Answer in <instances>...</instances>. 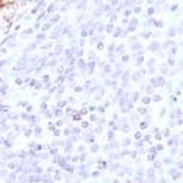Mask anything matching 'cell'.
<instances>
[{
	"mask_svg": "<svg viewBox=\"0 0 183 183\" xmlns=\"http://www.w3.org/2000/svg\"><path fill=\"white\" fill-rule=\"evenodd\" d=\"M59 21H60V16H59V15H54L53 18L50 19V24L53 25V24H56V22H59Z\"/></svg>",
	"mask_w": 183,
	"mask_h": 183,
	"instance_id": "6da1fadb",
	"label": "cell"
},
{
	"mask_svg": "<svg viewBox=\"0 0 183 183\" xmlns=\"http://www.w3.org/2000/svg\"><path fill=\"white\" fill-rule=\"evenodd\" d=\"M54 9H56V5L53 3V5H50V6L47 7V13H53V10H54Z\"/></svg>",
	"mask_w": 183,
	"mask_h": 183,
	"instance_id": "7a4b0ae2",
	"label": "cell"
},
{
	"mask_svg": "<svg viewBox=\"0 0 183 183\" xmlns=\"http://www.w3.org/2000/svg\"><path fill=\"white\" fill-rule=\"evenodd\" d=\"M103 12H104V10H103V7H100V9H97V10H95V16H101V15H103Z\"/></svg>",
	"mask_w": 183,
	"mask_h": 183,
	"instance_id": "3957f363",
	"label": "cell"
},
{
	"mask_svg": "<svg viewBox=\"0 0 183 183\" xmlns=\"http://www.w3.org/2000/svg\"><path fill=\"white\" fill-rule=\"evenodd\" d=\"M85 5H87V0H83V2H81V3H79V5H78V9H83V7H85Z\"/></svg>",
	"mask_w": 183,
	"mask_h": 183,
	"instance_id": "277c9868",
	"label": "cell"
},
{
	"mask_svg": "<svg viewBox=\"0 0 183 183\" xmlns=\"http://www.w3.org/2000/svg\"><path fill=\"white\" fill-rule=\"evenodd\" d=\"M119 0H110V6H117Z\"/></svg>",
	"mask_w": 183,
	"mask_h": 183,
	"instance_id": "5b68a950",
	"label": "cell"
},
{
	"mask_svg": "<svg viewBox=\"0 0 183 183\" xmlns=\"http://www.w3.org/2000/svg\"><path fill=\"white\" fill-rule=\"evenodd\" d=\"M50 28H51V24H50V22H48V24H46V25H44V26H43V30H44V31L50 30Z\"/></svg>",
	"mask_w": 183,
	"mask_h": 183,
	"instance_id": "8992f818",
	"label": "cell"
},
{
	"mask_svg": "<svg viewBox=\"0 0 183 183\" xmlns=\"http://www.w3.org/2000/svg\"><path fill=\"white\" fill-rule=\"evenodd\" d=\"M154 12H155V7H154V6H151L149 9H148V15H152Z\"/></svg>",
	"mask_w": 183,
	"mask_h": 183,
	"instance_id": "52a82bcc",
	"label": "cell"
},
{
	"mask_svg": "<svg viewBox=\"0 0 183 183\" xmlns=\"http://www.w3.org/2000/svg\"><path fill=\"white\" fill-rule=\"evenodd\" d=\"M177 9H179V5H173V6L170 7V10H171V12H176Z\"/></svg>",
	"mask_w": 183,
	"mask_h": 183,
	"instance_id": "ba28073f",
	"label": "cell"
},
{
	"mask_svg": "<svg viewBox=\"0 0 183 183\" xmlns=\"http://www.w3.org/2000/svg\"><path fill=\"white\" fill-rule=\"evenodd\" d=\"M174 32H176V30H174V28H170L167 34H170V37H173V35H174Z\"/></svg>",
	"mask_w": 183,
	"mask_h": 183,
	"instance_id": "9c48e42d",
	"label": "cell"
},
{
	"mask_svg": "<svg viewBox=\"0 0 183 183\" xmlns=\"http://www.w3.org/2000/svg\"><path fill=\"white\" fill-rule=\"evenodd\" d=\"M130 24L133 25V26H136V24H138V19H136V18H133L132 21H130Z\"/></svg>",
	"mask_w": 183,
	"mask_h": 183,
	"instance_id": "30bf717a",
	"label": "cell"
},
{
	"mask_svg": "<svg viewBox=\"0 0 183 183\" xmlns=\"http://www.w3.org/2000/svg\"><path fill=\"white\" fill-rule=\"evenodd\" d=\"M133 12H135V13H141L142 10H141V7H139V6H136L135 9H133Z\"/></svg>",
	"mask_w": 183,
	"mask_h": 183,
	"instance_id": "8fae6325",
	"label": "cell"
},
{
	"mask_svg": "<svg viewBox=\"0 0 183 183\" xmlns=\"http://www.w3.org/2000/svg\"><path fill=\"white\" fill-rule=\"evenodd\" d=\"M130 13H132V10H130V9H126V10H124V16H129Z\"/></svg>",
	"mask_w": 183,
	"mask_h": 183,
	"instance_id": "7c38bea8",
	"label": "cell"
},
{
	"mask_svg": "<svg viewBox=\"0 0 183 183\" xmlns=\"http://www.w3.org/2000/svg\"><path fill=\"white\" fill-rule=\"evenodd\" d=\"M157 47H158V44H157V43H152V44H151V50H155Z\"/></svg>",
	"mask_w": 183,
	"mask_h": 183,
	"instance_id": "4fadbf2b",
	"label": "cell"
},
{
	"mask_svg": "<svg viewBox=\"0 0 183 183\" xmlns=\"http://www.w3.org/2000/svg\"><path fill=\"white\" fill-rule=\"evenodd\" d=\"M46 38V35L44 34H41V35H38V41H41V40H44Z\"/></svg>",
	"mask_w": 183,
	"mask_h": 183,
	"instance_id": "5bb4252c",
	"label": "cell"
},
{
	"mask_svg": "<svg viewBox=\"0 0 183 183\" xmlns=\"http://www.w3.org/2000/svg\"><path fill=\"white\" fill-rule=\"evenodd\" d=\"M119 34H120V30L117 28V30H116V32H114V37H119Z\"/></svg>",
	"mask_w": 183,
	"mask_h": 183,
	"instance_id": "9a60e30c",
	"label": "cell"
},
{
	"mask_svg": "<svg viewBox=\"0 0 183 183\" xmlns=\"http://www.w3.org/2000/svg\"><path fill=\"white\" fill-rule=\"evenodd\" d=\"M113 30V25L110 24V25H107V31H111Z\"/></svg>",
	"mask_w": 183,
	"mask_h": 183,
	"instance_id": "2e32d148",
	"label": "cell"
},
{
	"mask_svg": "<svg viewBox=\"0 0 183 183\" xmlns=\"http://www.w3.org/2000/svg\"><path fill=\"white\" fill-rule=\"evenodd\" d=\"M154 2H155V0H147V3H148V5H152Z\"/></svg>",
	"mask_w": 183,
	"mask_h": 183,
	"instance_id": "e0dca14e",
	"label": "cell"
},
{
	"mask_svg": "<svg viewBox=\"0 0 183 183\" xmlns=\"http://www.w3.org/2000/svg\"><path fill=\"white\" fill-rule=\"evenodd\" d=\"M62 2H67V0H62Z\"/></svg>",
	"mask_w": 183,
	"mask_h": 183,
	"instance_id": "ac0fdd59",
	"label": "cell"
}]
</instances>
